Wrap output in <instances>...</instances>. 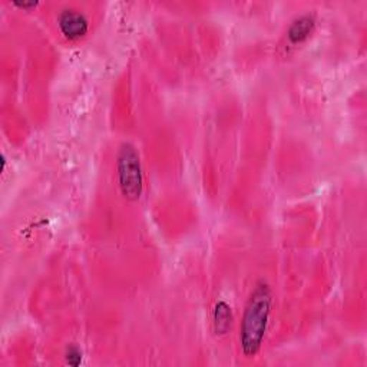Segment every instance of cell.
Instances as JSON below:
<instances>
[{
  "label": "cell",
  "instance_id": "6da1fadb",
  "mask_svg": "<svg viewBox=\"0 0 367 367\" xmlns=\"http://www.w3.org/2000/svg\"><path fill=\"white\" fill-rule=\"evenodd\" d=\"M272 293L264 280L258 282L244 307L240 325V349L246 357H254L263 347L270 325Z\"/></svg>",
  "mask_w": 367,
  "mask_h": 367
},
{
  "label": "cell",
  "instance_id": "7a4b0ae2",
  "mask_svg": "<svg viewBox=\"0 0 367 367\" xmlns=\"http://www.w3.org/2000/svg\"><path fill=\"white\" fill-rule=\"evenodd\" d=\"M116 175L121 194L128 201H138L144 193V169L140 152L125 143L121 145L116 157Z\"/></svg>",
  "mask_w": 367,
  "mask_h": 367
},
{
  "label": "cell",
  "instance_id": "3957f363",
  "mask_svg": "<svg viewBox=\"0 0 367 367\" xmlns=\"http://www.w3.org/2000/svg\"><path fill=\"white\" fill-rule=\"evenodd\" d=\"M58 28L68 40H79L86 36L89 22L86 16L76 9H65L58 15Z\"/></svg>",
  "mask_w": 367,
  "mask_h": 367
},
{
  "label": "cell",
  "instance_id": "277c9868",
  "mask_svg": "<svg viewBox=\"0 0 367 367\" xmlns=\"http://www.w3.org/2000/svg\"><path fill=\"white\" fill-rule=\"evenodd\" d=\"M315 20L311 15H303L291 22L287 30V39L291 44H300L306 42L314 32Z\"/></svg>",
  "mask_w": 367,
  "mask_h": 367
},
{
  "label": "cell",
  "instance_id": "5b68a950",
  "mask_svg": "<svg viewBox=\"0 0 367 367\" xmlns=\"http://www.w3.org/2000/svg\"><path fill=\"white\" fill-rule=\"evenodd\" d=\"M212 325L217 336H224L231 330L233 325V310L227 301L221 300L215 304L212 313Z\"/></svg>",
  "mask_w": 367,
  "mask_h": 367
},
{
  "label": "cell",
  "instance_id": "8992f818",
  "mask_svg": "<svg viewBox=\"0 0 367 367\" xmlns=\"http://www.w3.org/2000/svg\"><path fill=\"white\" fill-rule=\"evenodd\" d=\"M65 359H66V363H68V364L79 366V364L82 363V351H80L79 347H76V346H69V347L66 349Z\"/></svg>",
  "mask_w": 367,
  "mask_h": 367
},
{
  "label": "cell",
  "instance_id": "52a82bcc",
  "mask_svg": "<svg viewBox=\"0 0 367 367\" xmlns=\"http://www.w3.org/2000/svg\"><path fill=\"white\" fill-rule=\"evenodd\" d=\"M15 6L18 8H22V9H29V8H36L37 6V2H15Z\"/></svg>",
  "mask_w": 367,
  "mask_h": 367
}]
</instances>
